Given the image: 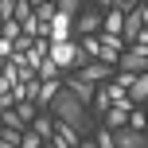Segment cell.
<instances>
[{
    "instance_id": "6da1fadb",
    "label": "cell",
    "mask_w": 148,
    "mask_h": 148,
    "mask_svg": "<svg viewBox=\"0 0 148 148\" xmlns=\"http://www.w3.org/2000/svg\"><path fill=\"white\" fill-rule=\"evenodd\" d=\"M47 109L55 113L51 121H62V125H70L74 133H78V136H82V133L90 129V117H86V109H82V105L74 101V97L66 94V90H59V94L51 97V105H47Z\"/></svg>"
},
{
    "instance_id": "7a4b0ae2",
    "label": "cell",
    "mask_w": 148,
    "mask_h": 148,
    "mask_svg": "<svg viewBox=\"0 0 148 148\" xmlns=\"http://www.w3.org/2000/svg\"><path fill=\"white\" fill-rule=\"evenodd\" d=\"M47 59L59 66V74L62 70H82L86 66V59H82V51H78V43H47Z\"/></svg>"
},
{
    "instance_id": "3957f363",
    "label": "cell",
    "mask_w": 148,
    "mask_h": 148,
    "mask_svg": "<svg viewBox=\"0 0 148 148\" xmlns=\"http://www.w3.org/2000/svg\"><path fill=\"white\" fill-rule=\"evenodd\" d=\"M113 70H121V74H133V78H136V74H148V51H136V47H125Z\"/></svg>"
},
{
    "instance_id": "277c9868",
    "label": "cell",
    "mask_w": 148,
    "mask_h": 148,
    "mask_svg": "<svg viewBox=\"0 0 148 148\" xmlns=\"http://www.w3.org/2000/svg\"><path fill=\"white\" fill-rule=\"evenodd\" d=\"M74 31H78V39H82V35H101V12L82 4L78 20H74Z\"/></svg>"
},
{
    "instance_id": "5b68a950",
    "label": "cell",
    "mask_w": 148,
    "mask_h": 148,
    "mask_svg": "<svg viewBox=\"0 0 148 148\" xmlns=\"http://www.w3.org/2000/svg\"><path fill=\"white\" fill-rule=\"evenodd\" d=\"M113 148H148V136L133 133V129H117L113 133Z\"/></svg>"
},
{
    "instance_id": "8992f818",
    "label": "cell",
    "mask_w": 148,
    "mask_h": 148,
    "mask_svg": "<svg viewBox=\"0 0 148 148\" xmlns=\"http://www.w3.org/2000/svg\"><path fill=\"white\" fill-rule=\"evenodd\" d=\"M31 16H35V20L47 27V23L55 20V4H51V0H31Z\"/></svg>"
},
{
    "instance_id": "52a82bcc",
    "label": "cell",
    "mask_w": 148,
    "mask_h": 148,
    "mask_svg": "<svg viewBox=\"0 0 148 148\" xmlns=\"http://www.w3.org/2000/svg\"><path fill=\"white\" fill-rule=\"evenodd\" d=\"M27 129H31V133H35V136H39V140H43V144H47V140H51V129H55V121H51V117H47V113H39V117H35V121H31V125H27Z\"/></svg>"
},
{
    "instance_id": "ba28073f",
    "label": "cell",
    "mask_w": 148,
    "mask_h": 148,
    "mask_svg": "<svg viewBox=\"0 0 148 148\" xmlns=\"http://www.w3.org/2000/svg\"><path fill=\"white\" fill-rule=\"evenodd\" d=\"M23 59H27V66H31V70H39V62L47 59V39H35V43H31V51L23 55Z\"/></svg>"
},
{
    "instance_id": "9c48e42d",
    "label": "cell",
    "mask_w": 148,
    "mask_h": 148,
    "mask_svg": "<svg viewBox=\"0 0 148 148\" xmlns=\"http://www.w3.org/2000/svg\"><path fill=\"white\" fill-rule=\"evenodd\" d=\"M35 78H39V82H55V78H62V74H59V66H55L51 59H43L39 70H35Z\"/></svg>"
},
{
    "instance_id": "30bf717a",
    "label": "cell",
    "mask_w": 148,
    "mask_h": 148,
    "mask_svg": "<svg viewBox=\"0 0 148 148\" xmlns=\"http://www.w3.org/2000/svg\"><path fill=\"white\" fill-rule=\"evenodd\" d=\"M16 117H20V121H23V129H27L31 121L39 117V109H35V101H23V105H16Z\"/></svg>"
},
{
    "instance_id": "8fae6325",
    "label": "cell",
    "mask_w": 148,
    "mask_h": 148,
    "mask_svg": "<svg viewBox=\"0 0 148 148\" xmlns=\"http://www.w3.org/2000/svg\"><path fill=\"white\" fill-rule=\"evenodd\" d=\"M12 20H16V23L31 20V0H12Z\"/></svg>"
},
{
    "instance_id": "7c38bea8",
    "label": "cell",
    "mask_w": 148,
    "mask_h": 148,
    "mask_svg": "<svg viewBox=\"0 0 148 148\" xmlns=\"http://www.w3.org/2000/svg\"><path fill=\"white\" fill-rule=\"evenodd\" d=\"M55 12H59V16H66V20H78L82 4H78V0H62V4H55Z\"/></svg>"
},
{
    "instance_id": "4fadbf2b",
    "label": "cell",
    "mask_w": 148,
    "mask_h": 148,
    "mask_svg": "<svg viewBox=\"0 0 148 148\" xmlns=\"http://www.w3.org/2000/svg\"><path fill=\"white\" fill-rule=\"evenodd\" d=\"M20 148H43V140H39L31 129H23V133H20Z\"/></svg>"
},
{
    "instance_id": "5bb4252c",
    "label": "cell",
    "mask_w": 148,
    "mask_h": 148,
    "mask_svg": "<svg viewBox=\"0 0 148 148\" xmlns=\"http://www.w3.org/2000/svg\"><path fill=\"white\" fill-rule=\"evenodd\" d=\"M8 55H12V47H8L4 39H0V62H8Z\"/></svg>"
},
{
    "instance_id": "9a60e30c",
    "label": "cell",
    "mask_w": 148,
    "mask_h": 148,
    "mask_svg": "<svg viewBox=\"0 0 148 148\" xmlns=\"http://www.w3.org/2000/svg\"><path fill=\"white\" fill-rule=\"evenodd\" d=\"M78 148H97V144H94V136H82V140H78Z\"/></svg>"
}]
</instances>
